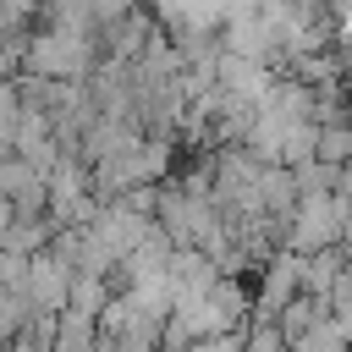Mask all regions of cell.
Instances as JSON below:
<instances>
[{
  "mask_svg": "<svg viewBox=\"0 0 352 352\" xmlns=\"http://www.w3.org/2000/svg\"><path fill=\"white\" fill-rule=\"evenodd\" d=\"M330 314V297H319V292H297L280 314H275V324H280V336H286V346H302L308 336H314V324Z\"/></svg>",
  "mask_w": 352,
  "mask_h": 352,
  "instance_id": "277c9868",
  "label": "cell"
},
{
  "mask_svg": "<svg viewBox=\"0 0 352 352\" xmlns=\"http://www.w3.org/2000/svg\"><path fill=\"white\" fill-rule=\"evenodd\" d=\"M28 292H6L0 286V346H16V330H22V319H28Z\"/></svg>",
  "mask_w": 352,
  "mask_h": 352,
  "instance_id": "9c48e42d",
  "label": "cell"
},
{
  "mask_svg": "<svg viewBox=\"0 0 352 352\" xmlns=\"http://www.w3.org/2000/svg\"><path fill=\"white\" fill-rule=\"evenodd\" d=\"M50 236H55V214L50 209L44 214H6V226H0V248H16V253L50 248Z\"/></svg>",
  "mask_w": 352,
  "mask_h": 352,
  "instance_id": "5b68a950",
  "label": "cell"
},
{
  "mask_svg": "<svg viewBox=\"0 0 352 352\" xmlns=\"http://www.w3.org/2000/svg\"><path fill=\"white\" fill-rule=\"evenodd\" d=\"M314 154H319L324 165H346V160H352V116H330V121H319V132H314Z\"/></svg>",
  "mask_w": 352,
  "mask_h": 352,
  "instance_id": "52a82bcc",
  "label": "cell"
},
{
  "mask_svg": "<svg viewBox=\"0 0 352 352\" xmlns=\"http://www.w3.org/2000/svg\"><path fill=\"white\" fill-rule=\"evenodd\" d=\"M341 88H346V116H352V66L341 72Z\"/></svg>",
  "mask_w": 352,
  "mask_h": 352,
  "instance_id": "8fae6325",
  "label": "cell"
},
{
  "mask_svg": "<svg viewBox=\"0 0 352 352\" xmlns=\"http://www.w3.org/2000/svg\"><path fill=\"white\" fill-rule=\"evenodd\" d=\"M165 314H154L138 292H116L99 308V346H160Z\"/></svg>",
  "mask_w": 352,
  "mask_h": 352,
  "instance_id": "7a4b0ae2",
  "label": "cell"
},
{
  "mask_svg": "<svg viewBox=\"0 0 352 352\" xmlns=\"http://www.w3.org/2000/svg\"><path fill=\"white\" fill-rule=\"evenodd\" d=\"M16 116H22V94H16V77H0V154L11 148Z\"/></svg>",
  "mask_w": 352,
  "mask_h": 352,
  "instance_id": "30bf717a",
  "label": "cell"
},
{
  "mask_svg": "<svg viewBox=\"0 0 352 352\" xmlns=\"http://www.w3.org/2000/svg\"><path fill=\"white\" fill-rule=\"evenodd\" d=\"M99 60V28H82V22H38L33 38H28V66L22 72H44V77H88Z\"/></svg>",
  "mask_w": 352,
  "mask_h": 352,
  "instance_id": "6da1fadb",
  "label": "cell"
},
{
  "mask_svg": "<svg viewBox=\"0 0 352 352\" xmlns=\"http://www.w3.org/2000/svg\"><path fill=\"white\" fill-rule=\"evenodd\" d=\"M28 38H33V28L0 22V77H16V72L28 66Z\"/></svg>",
  "mask_w": 352,
  "mask_h": 352,
  "instance_id": "ba28073f",
  "label": "cell"
},
{
  "mask_svg": "<svg viewBox=\"0 0 352 352\" xmlns=\"http://www.w3.org/2000/svg\"><path fill=\"white\" fill-rule=\"evenodd\" d=\"M55 346H60V352H72V346H99V314L66 302V308H60V324H55Z\"/></svg>",
  "mask_w": 352,
  "mask_h": 352,
  "instance_id": "8992f818",
  "label": "cell"
},
{
  "mask_svg": "<svg viewBox=\"0 0 352 352\" xmlns=\"http://www.w3.org/2000/svg\"><path fill=\"white\" fill-rule=\"evenodd\" d=\"M28 302L33 308H44V314H60L66 302H72V264L55 253V248H38L33 258H28Z\"/></svg>",
  "mask_w": 352,
  "mask_h": 352,
  "instance_id": "3957f363",
  "label": "cell"
}]
</instances>
